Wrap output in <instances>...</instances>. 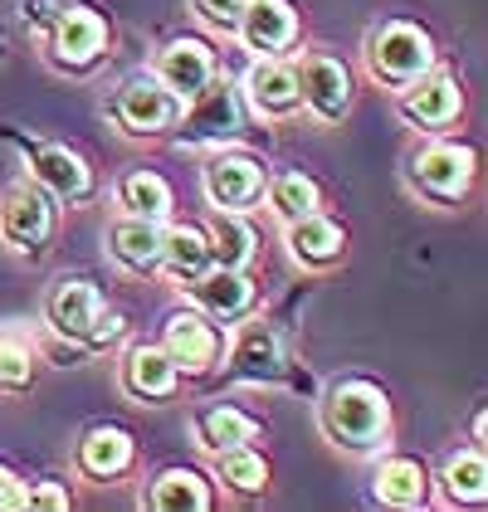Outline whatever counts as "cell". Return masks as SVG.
I'll use <instances>...</instances> for the list:
<instances>
[{
    "label": "cell",
    "mask_w": 488,
    "mask_h": 512,
    "mask_svg": "<svg viewBox=\"0 0 488 512\" xmlns=\"http://www.w3.org/2000/svg\"><path fill=\"white\" fill-rule=\"evenodd\" d=\"M122 381L127 391L142 395V400H162V395L176 391V361L162 352V347H137L122 366Z\"/></svg>",
    "instance_id": "ffe728a7"
},
{
    "label": "cell",
    "mask_w": 488,
    "mask_h": 512,
    "mask_svg": "<svg viewBox=\"0 0 488 512\" xmlns=\"http://www.w3.org/2000/svg\"><path fill=\"white\" fill-rule=\"evenodd\" d=\"M220 478H225L230 488H240V493H259V488L269 483V469H264V459H259L254 449L230 444V449H220Z\"/></svg>",
    "instance_id": "4dcf8cb0"
},
{
    "label": "cell",
    "mask_w": 488,
    "mask_h": 512,
    "mask_svg": "<svg viewBox=\"0 0 488 512\" xmlns=\"http://www.w3.org/2000/svg\"><path fill=\"white\" fill-rule=\"evenodd\" d=\"M44 313H49V327H54L59 337L83 342V347L113 342V337L122 332V317L103 313L98 288H93V283H83V278H64V283H54V293H49Z\"/></svg>",
    "instance_id": "7a4b0ae2"
},
{
    "label": "cell",
    "mask_w": 488,
    "mask_h": 512,
    "mask_svg": "<svg viewBox=\"0 0 488 512\" xmlns=\"http://www.w3.org/2000/svg\"><path fill=\"white\" fill-rule=\"evenodd\" d=\"M376 498L391 508H420L425 503V469L410 459H386L376 469Z\"/></svg>",
    "instance_id": "484cf974"
},
{
    "label": "cell",
    "mask_w": 488,
    "mask_h": 512,
    "mask_svg": "<svg viewBox=\"0 0 488 512\" xmlns=\"http://www.w3.org/2000/svg\"><path fill=\"white\" fill-rule=\"evenodd\" d=\"M15 508H25V483L0 464V512H15Z\"/></svg>",
    "instance_id": "e575fe53"
},
{
    "label": "cell",
    "mask_w": 488,
    "mask_h": 512,
    "mask_svg": "<svg viewBox=\"0 0 488 512\" xmlns=\"http://www.w3.org/2000/svg\"><path fill=\"white\" fill-rule=\"evenodd\" d=\"M254 420L240 415V410H230V405H210L196 415V439H201V449L210 454H220V449H230V444H249L254 439Z\"/></svg>",
    "instance_id": "d4e9b609"
},
{
    "label": "cell",
    "mask_w": 488,
    "mask_h": 512,
    "mask_svg": "<svg viewBox=\"0 0 488 512\" xmlns=\"http://www.w3.org/2000/svg\"><path fill=\"white\" fill-rule=\"evenodd\" d=\"M459 83L449 79V74H420L415 83H406V93H401V113L410 122H420V127H445V122L459 118Z\"/></svg>",
    "instance_id": "8fae6325"
},
{
    "label": "cell",
    "mask_w": 488,
    "mask_h": 512,
    "mask_svg": "<svg viewBox=\"0 0 488 512\" xmlns=\"http://www.w3.org/2000/svg\"><path fill=\"white\" fill-rule=\"evenodd\" d=\"M162 225L157 220H147V215H127L118 220L113 230H108V244H113V254H118L127 269H157L162 264Z\"/></svg>",
    "instance_id": "e0dca14e"
},
{
    "label": "cell",
    "mask_w": 488,
    "mask_h": 512,
    "mask_svg": "<svg viewBox=\"0 0 488 512\" xmlns=\"http://www.w3.org/2000/svg\"><path fill=\"white\" fill-rule=\"evenodd\" d=\"M152 503H157L162 512H205V508H210V488L201 483V473L171 469V473H162V478H157Z\"/></svg>",
    "instance_id": "83f0119b"
},
{
    "label": "cell",
    "mask_w": 488,
    "mask_h": 512,
    "mask_svg": "<svg viewBox=\"0 0 488 512\" xmlns=\"http://www.w3.org/2000/svg\"><path fill=\"white\" fill-rule=\"evenodd\" d=\"M269 210H274L279 220H298V215L318 210V186H313L308 176L288 171V176H279V181L269 186Z\"/></svg>",
    "instance_id": "f1b7e54d"
},
{
    "label": "cell",
    "mask_w": 488,
    "mask_h": 512,
    "mask_svg": "<svg viewBox=\"0 0 488 512\" xmlns=\"http://www.w3.org/2000/svg\"><path fill=\"white\" fill-rule=\"evenodd\" d=\"M191 5H196V15H201L205 25H215V30H235L244 0H191Z\"/></svg>",
    "instance_id": "d6a6232c"
},
{
    "label": "cell",
    "mask_w": 488,
    "mask_h": 512,
    "mask_svg": "<svg viewBox=\"0 0 488 512\" xmlns=\"http://www.w3.org/2000/svg\"><path fill=\"white\" fill-rule=\"evenodd\" d=\"M366 64H371V74L381 83H391V88H406L415 83L430 64H435V44L425 30H415L406 20H391V25H381L371 44H366Z\"/></svg>",
    "instance_id": "3957f363"
},
{
    "label": "cell",
    "mask_w": 488,
    "mask_h": 512,
    "mask_svg": "<svg viewBox=\"0 0 488 512\" xmlns=\"http://www.w3.org/2000/svg\"><path fill=\"white\" fill-rule=\"evenodd\" d=\"M235 30L244 35V44L254 54H279L298 35V15H293L288 0H244Z\"/></svg>",
    "instance_id": "ba28073f"
},
{
    "label": "cell",
    "mask_w": 488,
    "mask_h": 512,
    "mask_svg": "<svg viewBox=\"0 0 488 512\" xmlns=\"http://www.w3.org/2000/svg\"><path fill=\"white\" fill-rule=\"evenodd\" d=\"M210 264V244L196 225H176V230H166L162 235V264L171 278H196Z\"/></svg>",
    "instance_id": "603a6c76"
},
{
    "label": "cell",
    "mask_w": 488,
    "mask_h": 512,
    "mask_svg": "<svg viewBox=\"0 0 488 512\" xmlns=\"http://www.w3.org/2000/svg\"><path fill=\"white\" fill-rule=\"evenodd\" d=\"M35 356L20 337H0V386H30Z\"/></svg>",
    "instance_id": "1f68e13d"
},
{
    "label": "cell",
    "mask_w": 488,
    "mask_h": 512,
    "mask_svg": "<svg viewBox=\"0 0 488 512\" xmlns=\"http://www.w3.org/2000/svg\"><path fill=\"white\" fill-rule=\"evenodd\" d=\"M25 157H30V171H35V181H40L44 191H54L59 200H83L88 196V166H83L69 147H25Z\"/></svg>",
    "instance_id": "5bb4252c"
},
{
    "label": "cell",
    "mask_w": 488,
    "mask_h": 512,
    "mask_svg": "<svg viewBox=\"0 0 488 512\" xmlns=\"http://www.w3.org/2000/svg\"><path fill=\"white\" fill-rule=\"evenodd\" d=\"M171 361H176V371H205L215 356H220V337H215V327L196 313H176L166 322V347H162Z\"/></svg>",
    "instance_id": "4fadbf2b"
},
{
    "label": "cell",
    "mask_w": 488,
    "mask_h": 512,
    "mask_svg": "<svg viewBox=\"0 0 488 512\" xmlns=\"http://www.w3.org/2000/svg\"><path fill=\"white\" fill-rule=\"evenodd\" d=\"M79 464L83 473H93V478H113L132 464V439L122 430H88V439L79 444Z\"/></svg>",
    "instance_id": "cb8c5ba5"
},
{
    "label": "cell",
    "mask_w": 488,
    "mask_h": 512,
    "mask_svg": "<svg viewBox=\"0 0 488 512\" xmlns=\"http://www.w3.org/2000/svg\"><path fill=\"white\" fill-rule=\"evenodd\" d=\"M230 366H235L240 381H254V386L279 381L284 376V347H279L274 327L269 322H249L240 332V342H235V352H230Z\"/></svg>",
    "instance_id": "7c38bea8"
},
{
    "label": "cell",
    "mask_w": 488,
    "mask_h": 512,
    "mask_svg": "<svg viewBox=\"0 0 488 512\" xmlns=\"http://www.w3.org/2000/svg\"><path fill=\"white\" fill-rule=\"evenodd\" d=\"M445 493L454 503H479L488 493V469H484V454H459L445 464Z\"/></svg>",
    "instance_id": "f546056e"
},
{
    "label": "cell",
    "mask_w": 488,
    "mask_h": 512,
    "mask_svg": "<svg viewBox=\"0 0 488 512\" xmlns=\"http://www.w3.org/2000/svg\"><path fill=\"white\" fill-rule=\"evenodd\" d=\"M181 113V98L166 88L162 79H127L118 88V98H113V118L127 127V132H162L171 127Z\"/></svg>",
    "instance_id": "5b68a950"
},
{
    "label": "cell",
    "mask_w": 488,
    "mask_h": 512,
    "mask_svg": "<svg viewBox=\"0 0 488 512\" xmlns=\"http://www.w3.org/2000/svg\"><path fill=\"white\" fill-rule=\"evenodd\" d=\"M25 508H69V493L59 483H35L25 488Z\"/></svg>",
    "instance_id": "836d02e7"
},
{
    "label": "cell",
    "mask_w": 488,
    "mask_h": 512,
    "mask_svg": "<svg viewBox=\"0 0 488 512\" xmlns=\"http://www.w3.org/2000/svg\"><path fill=\"white\" fill-rule=\"evenodd\" d=\"M215 74V59H210V44L201 40H176L162 49V64H157V79L176 93V98H191L205 79Z\"/></svg>",
    "instance_id": "2e32d148"
},
{
    "label": "cell",
    "mask_w": 488,
    "mask_h": 512,
    "mask_svg": "<svg viewBox=\"0 0 488 512\" xmlns=\"http://www.w3.org/2000/svg\"><path fill=\"white\" fill-rule=\"evenodd\" d=\"M118 200H122V210H132V215L162 220L166 210H171V186H166L157 171H127L118 186Z\"/></svg>",
    "instance_id": "4316f807"
},
{
    "label": "cell",
    "mask_w": 488,
    "mask_h": 512,
    "mask_svg": "<svg viewBox=\"0 0 488 512\" xmlns=\"http://www.w3.org/2000/svg\"><path fill=\"white\" fill-rule=\"evenodd\" d=\"M240 93H235V83L230 79H210L191 93V108L186 113H176V137L186 142V147H201V142H230V137H240Z\"/></svg>",
    "instance_id": "277c9868"
},
{
    "label": "cell",
    "mask_w": 488,
    "mask_h": 512,
    "mask_svg": "<svg viewBox=\"0 0 488 512\" xmlns=\"http://www.w3.org/2000/svg\"><path fill=\"white\" fill-rule=\"evenodd\" d=\"M191 298L201 303L210 317H240L249 308V298H254V283L244 278V269H210V274H196L191 278Z\"/></svg>",
    "instance_id": "9a60e30c"
},
{
    "label": "cell",
    "mask_w": 488,
    "mask_h": 512,
    "mask_svg": "<svg viewBox=\"0 0 488 512\" xmlns=\"http://www.w3.org/2000/svg\"><path fill=\"white\" fill-rule=\"evenodd\" d=\"M288 249H293V259H303V264H332V259L342 254V230H337L327 215L308 210V215L288 220Z\"/></svg>",
    "instance_id": "d6986e66"
},
{
    "label": "cell",
    "mask_w": 488,
    "mask_h": 512,
    "mask_svg": "<svg viewBox=\"0 0 488 512\" xmlns=\"http://www.w3.org/2000/svg\"><path fill=\"white\" fill-rule=\"evenodd\" d=\"M415 181H420L430 196L459 200L469 191V181H474V157H469L464 147H454V142H435V147H425V152L415 157Z\"/></svg>",
    "instance_id": "30bf717a"
},
{
    "label": "cell",
    "mask_w": 488,
    "mask_h": 512,
    "mask_svg": "<svg viewBox=\"0 0 488 512\" xmlns=\"http://www.w3.org/2000/svg\"><path fill=\"white\" fill-rule=\"evenodd\" d=\"M293 79H298V98H303L323 122L347 113V103H352V79H347V69H342L337 59L313 54V59H303V69H298Z\"/></svg>",
    "instance_id": "52a82bcc"
},
{
    "label": "cell",
    "mask_w": 488,
    "mask_h": 512,
    "mask_svg": "<svg viewBox=\"0 0 488 512\" xmlns=\"http://www.w3.org/2000/svg\"><path fill=\"white\" fill-rule=\"evenodd\" d=\"M210 259L220 264V269H244L249 264V254H254V230H249V220H240L235 210H220L215 220H210Z\"/></svg>",
    "instance_id": "7402d4cb"
},
{
    "label": "cell",
    "mask_w": 488,
    "mask_h": 512,
    "mask_svg": "<svg viewBox=\"0 0 488 512\" xmlns=\"http://www.w3.org/2000/svg\"><path fill=\"white\" fill-rule=\"evenodd\" d=\"M323 425L337 444L371 449L391 430V405H386V395L376 391V386H366V381H342L323 400Z\"/></svg>",
    "instance_id": "6da1fadb"
},
{
    "label": "cell",
    "mask_w": 488,
    "mask_h": 512,
    "mask_svg": "<svg viewBox=\"0 0 488 512\" xmlns=\"http://www.w3.org/2000/svg\"><path fill=\"white\" fill-rule=\"evenodd\" d=\"M205 196L215 210H240L249 200L264 196V166L254 157H215L205 166Z\"/></svg>",
    "instance_id": "9c48e42d"
},
{
    "label": "cell",
    "mask_w": 488,
    "mask_h": 512,
    "mask_svg": "<svg viewBox=\"0 0 488 512\" xmlns=\"http://www.w3.org/2000/svg\"><path fill=\"white\" fill-rule=\"evenodd\" d=\"M98 49H103V20H98L93 10H59L54 54H59L64 64H88Z\"/></svg>",
    "instance_id": "44dd1931"
},
{
    "label": "cell",
    "mask_w": 488,
    "mask_h": 512,
    "mask_svg": "<svg viewBox=\"0 0 488 512\" xmlns=\"http://www.w3.org/2000/svg\"><path fill=\"white\" fill-rule=\"evenodd\" d=\"M54 230V210L40 191L30 186H15L0 196V239L15 244V249H40L44 239Z\"/></svg>",
    "instance_id": "8992f818"
},
{
    "label": "cell",
    "mask_w": 488,
    "mask_h": 512,
    "mask_svg": "<svg viewBox=\"0 0 488 512\" xmlns=\"http://www.w3.org/2000/svg\"><path fill=\"white\" fill-rule=\"evenodd\" d=\"M244 88H249V98H254V108H259L264 118H284V113L298 108V79H293V69L274 64V59L254 64Z\"/></svg>",
    "instance_id": "ac0fdd59"
}]
</instances>
